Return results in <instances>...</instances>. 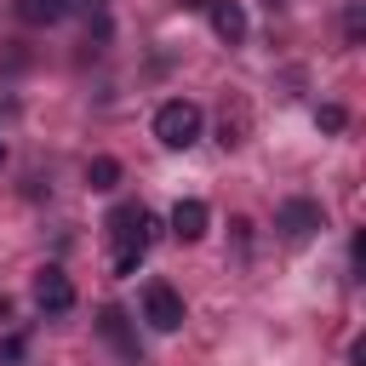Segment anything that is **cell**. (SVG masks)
<instances>
[{"label": "cell", "mask_w": 366, "mask_h": 366, "mask_svg": "<svg viewBox=\"0 0 366 366\" xmlns=\"http://www.w3.org/2000/svg\"><path fill=\"white\" fill-rule=\"evenodd\" d=\"M109 240H114V274H137V263L154 240V217L143 206H114L109 212Z\"/></svg>", "instance_id": "obj_1"}, {"label": "cell", "mask_w": 366, "mask_h": 366, "mask_svg": "<svg viewBox=\"0 0 366 366\" xmlns=\"http://www.w3.org/2000/svg\"><path fill=\"white\" fill-rule=\"evenodd\" d=\"M97 332L120 349V360H137V355H143V349H137V337H132V326H126V309H114V303H109V309L97 315Z\"/></svg>", "instance_id": "obj_7"}, {"label": "cell", "mask_w": 366, "mask_h": 366, "mask_svg": "<svg viewBox=\"0 0 366 366\" xmlns=\"http://www.w3.org/2000/svg\"><path fill=\"white\" fill-rule=\"evenodd\" d=\"M206 223H212L206 200H177V206H172V234H177V240H200Z\"/></svg>", "instance_id": "obj_8"}, {"label": "cell", "mask_w": 366, "mask_h": 366, "mask_svg": "<svg viewBox=\"0 0 366 366\" xmlns=\"http://www.w3.org/2000/svg\"><path fill=\"white\" fill-rule=\"evenodd\" d=\"M274 229H280L286 240H309L315 229H326V212H320L315 200H286V206L274 212Z\"/></svg>", "instance_id": "obj_4"}, {"label": "cell", "mask_w": 366, "mask_h": 366, "mask_svg": "<svg viewBox=\"0 0 366 366\" xmlns=\"http://www.w3.org/2000/svg\"><path fill=\"white\" fill-rule=\"evenodd\" d=\"M206 17H212V29H217L223 46H240L246 40V6L240 0H206Z\"/></svg>", "instance_id": "obj_6"}, {"label": "cell", "mask_w": 366, "mask_h": 366, "mask_svg": "<svg viewBox=\"0 0 366 366\" xmlns=\"http://www.w3.org/2000/svg\"><path fill=\"white\" fill-rule=\"evenodd\" d=\"M34 303H40L46 315H69V309H74L69 274H63V269H40V274H34Z\"/></svg>", "instance_id": "obj_5"}, {"label": "cell", "mask_w": 366, "mask_h": 366, "mask_svg": "<svg viewBox=\"0 0 366 366\" xmlns=\"http://www.w3.org/2000/svg\"><path fill=\"white\" fill-rule=\"evenodd\" d=\"M177 6H189V11H206V0H177Z\"/></svg>", "instance_id": "obj_14"}, {"label": "cell", "mask_w": 366, "mask_h": 366, "mask_svg": "<svg viewBox=\"0 0 366 366\" xmlns=\"http://www.w3.org/2000/svg\"><path fill=\"white\" fill-rule=\"evenodd\" d=\"M69 11V0H17V17L23 23H57Z\"/></svg>", "instance_id": "obj_9"}, {"label": "cell", "mask_w": 366, "mask_h": 366, "mask_svg": "<svg viewBox=\"0 0 366 366\" xmlns=\"http://www.w3.org/2000/svg\"><path fill=\"white\" fill-rule=\"evenodd\" d=\"M315 126H320V132H343V126H349V114H343L337 103H320V109H315Z\"/></svg>", "instance_id": "obj_12"}, {"label": "cell", "mask_w": 366, "mask_h": 366, "mask_svg": "<svg viewBox=\"0 0 366 366\" xmlns=\"http://www.w3.org/2000/svg\"><path fill=\"white\" fill-rule=\"evenodd\" d=\"M23 355H29V337L23 332H6L0 337V366H23Z\"/></svg>", "instance_id": "obj_11"}, {"label": "cell", "mask_w": 366, "mask_h": 366, "mask_svg": "<svg viewBox=\"0 0 366 366\" xmlns=\"http://www.w3.org/2000/svg\"><path fill=\"white\" fill-rule=\"evenodd\" d=\"M143 320H149L154 332H177V326H183V297H177L166 280H149V286H143Z\"/></svg>", "instance_id": "obj_3"}, {"label": "cell", "mask_w": 366, "mask_h": 366, "mask_svg": "<svg viewBox=\"0 0 366 366\" xmlns=\"http://www.w3.org/2000/svg\"><path fill=\"white\" fill-rule=\"evenodd\" d=\"M343 34H349V40H360V34H366V11H360V6H349V17H343Z\"/></svg>", "instance_id": "obj_13"}, {"label": "cell", "mask_w": 366, "mask_h": 366, "mask_svg": "<svg viewBox=\"0 0 366 366\" xmlns=\"http://www.w3.org/2000/svg\"><path fill=\"white\" fill-rule=\"evenodd\" d=\"M86 183H92V189H114V183H120V160H109V154H97V160L86 166Z\"/></svg>", "instance_id": "obj_10"}, {"label": "cell", "mask_w": 366, "mask_h": 366, "mask_svg": "<svg viewBox=\"0 0 366 366\" xmlns=\"http://www.w3.org/2000/svg\"><path fill=\"white\" fill-rule=\"evenodd\" d=\"M154 137H160L166 149H189V143L200 137V109H194L189 97L160 103V109H154Z\"/></svg>", "instance_id": "obj_2"}, {"label": "cell", "mask_w": 366, "mask_h": 366, "mask_svg": "<svg viewBox=\"0 0 366 366\" xmlns=\"http://www.w3.org/2000/svg\"><path fill=\"white\" fill-rule=\"evenodd\" d=\"M0 160H6V143H0Z\"/></svg>", "instance_id": "obj_15"}]
</instances>
